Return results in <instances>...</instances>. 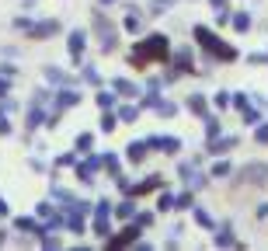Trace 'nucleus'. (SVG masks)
Wrapping results in <instances>:
<instances>
[{
    "instance_id": "obj_1",
    "label": "nucleus",
    "mask_w": 268,
    "mask_h": 251,
    "mask_svg": "<svg viewBox=\"0 0 268 251\" xmlns=\"http://www.w3.org/2000/svg\"><path fill=\"white\" fill-rule=\"evenodd\" d=\"M164 56H167V39L164 35H150L143 46H136L133 63L136 67H146V60H164Z\"/></svg>"
},
{
    "instance_id": "obj_2",
    "label": "nucleus",
    "mask_w": 268,
    "mask_h": 251,
    "mask_svg": "<svg viewBox=\"0 0 268 251\" xmlns=\"http://www.w3.org/2000/svg\"><path fill=\"white\" fill-rule=\"evenodd\" d=\"M195 35H199V39H202V46H205V49H212L216 56H223V60H233V49H226V46H219V42H216V35H209L205 28H195Z\"/></svg>"
},
{
    "instance_id": "obj_3",
    "label": "nucleus",
    "mask_w": 268,
    "mask_h": 251,
    "mask_svg": "<svg viewBox=\"0 0 268 251\" xmlns=\"http://www.w3.org/2000/svg\"><path fill=\"white\" fill-rule=\"evenodd\" d=\"M133 237H136V230L129 227V230H122V237H115V241H112V248H122V244H126V241H133Z\"/></svg>"
}]
</instances>
